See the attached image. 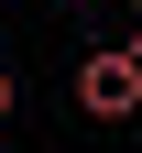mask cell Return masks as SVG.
<instances>
[{
	"mask_svg": "<svg viewBox=\"0 0 142 153\" xmlns=\"http://www.w3.org/2000/svg\"><path fill=\"white\" fill-rule=\"evenodd\" d=\"M77 109L88 120H131L142 109V44H88L77 55Z\"/></svg>",
	"mask_w": 142,
	"mask_h": 153,
	"instance_id": "obj_1",
	"label": "cell"
},
{
	"mask_svg": "<svg viewBox=\"0 0 142 153\" xmlns=\"http://www.w3.org/2000/svg\"><path fill=\"white\" fill-rule=\"evenodd\" d=\"M0 131H11V66H0Z\"/></svg>",
	"mask_w": 142,
	"mask_h": 153,
	"instance_id": "obj_2",
	"label": "cell"
},
{
	"mask_svg": "<svg viewBox=\"0 0 142 153\" xmlns=\"http://www.w3.org/2000/svg\"><path fill=\"white\" fill-rule=\"evenodd\" d=\"M131 44H142V0H131Z\"/></svg>",
	"mask_w": 142,
	"mask_h": 153,
	"instance_id": "obj_3",
	"label": "cell"
}]
</instances>
